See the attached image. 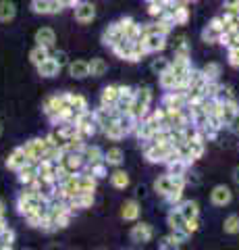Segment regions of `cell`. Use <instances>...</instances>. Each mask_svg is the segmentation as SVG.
<instances>
[{"mask_svg":"<svg viewBox=\"0 0 239 250\" xmlns=\"http://www.w3.org/2000/svg\"><path fill=\"white\" fill-rule=\"evenodd\" d=\"M229 198H231V194H229V190L227 188H217L214 190V194H212V200L217 202V205H225V202H229Z\"/></svg>","mask_w":239,"mask_h":250,"instance_id":"7c38bea8","label":"cell"},{"mask_svg":"<svg viewBox=\"0 0 239 250\" xmlns=\"http://www.w3.org/2000/svg\"><path fill=\"white\" fill-rule=\"evenodd\" d=\"M15 242V231L11 228H4L0 231V244H13Z\"/></svg>","mask_w":239,"mask_h":250,"instance_id":"4fadbf2b","label":"cell"},{"mask_svg":"<svg viewBox=\"0 0 239 250\" xmlns=\"http://www.w3.org/2000/svg\"><path fill=\"white\" fill-rule=\"evenodd\" d=\"M119 156H121V152H119V150H112V152H110V161H112V163H119V161H121Z\"/></svg>","mask_w":239,"mask_h":250,"instance_id":"ffe728a7","label":"cell"},{"mask_svg":"<svg viewBox=\"0 0 239 250\" xmlns=\"http://www.w3.org/2000/svg\"><path fill=\"white\" fill-rule=\"evenodd\" d=\"M235 123H237V125H235V127L239 129V117H237V119H235Z\"/></svg>","mask_w":239,"mask_h":250,"instance_id":"7402d4cb","label":"cell"},{"mask_svg":"<svg viewBox=\"0 0 239 250\" xmlns=\"http://www.w3.org/2000/svg\"><path fill=\"white\" fill-rule=\"evenodd\" d=\"M27 163V159H25V154H23V150H21V146L19 148H15V150L9 154V159H6V167H9L11 171H19L23 165Z\"/></svg>","mask_w":239,"mask_h":250,"instance_id":"8992f818","label":"cell"},{"mask_svg":"<svg viewBox=\"0 0 239 250\" xmlns=\"http://www.w3.org/2000/svg\"><path fill=\"white\" fill-rule=\"evenodd\" d=\"M69 73H71L75 80H83V77L90 75V69H88V62L86 61H75L69 65Z\"/></svg>","mask_w":239,"mask_h":250,"instance_id":"9c48e42d","label":"cell"},{"mask_svg":"<svg viewBox=\"0 0 239 250\" xmlns=\"http://www.w3.org/2000/svg\"><path fill=\"white\" fill-rule=\"evenodd\" d=\"M48 57H50V48H44V46H37V44H36V48H32V52H29V61H32L34 65H40V62Z\"/></svg>","mask_w":239,"mask_h":250,"instance_id":"30bf717a","label":"cell"},{"mask_svg":"<svg viewBox=\"0 0 239 250\" xmlns=\"http://www.w3.org/2000/svg\"><path fill=\"white\" fill-rule=\"evenodd\" d=\"M36 67H37V73H40L42 77H55V75H58V71H60V67L56 65V61L52 59V57L44 59L40 65H36Z\"/></svg>","mask_w":239,"mask_h":250,"instance_id":"277c9868","label":"cell"},{"mask_svg":"<svg viewBox=\"0 0 239 250\" xmlns=\"http://www.w3.org/2000/svg\"><path fill=\"white\" fill-rule=\"evenodd\" d=\"M32 11L36 15H56L63 11L58 0H32Z\"/></svg>","mask_w":239,"mask_h":250,"instance_id":"6da1fadb","label":"cell"},{"mask_svg":"<svg viewBox=\"0 0 239 250\" xmlns=\"http://www.w3.org/2000/svg\"><path fill=\"white\" fill-rule=\"evenodd\" d=\"M135 208H137V207L133 205V202H129V205L125 207V210H123V215H125L127 219H131V217H135V215H137V210H135Z\"/></svg>","mask_w":239,"mask_h":250,"instance_id":"2e32d148","label":"cell"},{"mask_svg":"<svg viewBox=\"0 0 239 250\" xmlns=\"http://www.w3.org/2000/svg\"><path fill=\"white\" fill-rule=\"evenodd\" d=\"M17 175H19V182L23 184V186H32V182L37 177V173H36V165H32V163H25L19 171H17Z\"/></svg>","mask_w":239,"mask_h":250,"instance_id":"ba28073f","label":"cell"},{"mask_svg":"<svg viewBox=\"0 0 239 250\" xmlns=\"http://www.w3.org/2000/svg\"><path fill=\"white\" fill-rule=\"evenodd\" d=\"M88 69H90V75L100 77V75H104V73H106L109 65H106L102 59H92V62H88Z\"/></svg>","mask_w":239,"mask_h":250,"instance_id":"8fae6325","label":"cell"},{"mask_svg":"<svg viewBox=\"0 0 239 250\" xmlns=\"http://www.w3.org/2000/svg\"><path fill=\"white\" fill-rule=\"evenodd\" d=\"M17 15V6L13 0H0V23H11Z\"/></svg>","mask_w":239,"mask_h":250,"instance_id":"5b68a950","label":"cell"},{"mask_svg":"<svg viewBox=\"0 0 239 250\" xmlns=\"http://www.w3.org/2000/svg\"><path fill=\"white\" fill-rule=\"evenodd\" d=\"M4 228H9V225H6V219H4V215H0V231H2Z\"/></svg>","mask_w":239,"mask_h":250,"instance_id":"44dd1931","label":"cell"},{"mask_svg":"<svg viewBox=\"0 0 239 250\" xmlns=\"http://www.w3.org/2000/svg\"><path fill=\"white\" fill-rule=\"evenodd\" d=\"M225 229L231 231V233H233V231H239V217H231L229 221H227V228H225Z\"/></svg>","mask_w":239,"mask_h":250,"instance_id":"5bb4252c","label":"cell"},{"mask_svg":"<svg viewBox=\"0 0 239 250\" xmlns=\"http://www.w3.org/2000/svg\"><path fill=\"white\" fill-rule=\"evenodd\" d=\"M0 138H2V123H0Z\"/></svg>","mask_w":239,"mask_h":250,"instance_id":"603a6c76","label":"cell"},{"mask_svg":"<svg viewBox=\"0 0 239 250\" xmlns=\"http://www.w3.org/2000/svg\"><path fill=\"white\" fill-rule=\"evenodd\" d=\"M114 184H117V186H125L127 184V177L123 175V173H117V175H114Z\"/></svg>","mask_w":239,"mask_h":250,"instance_id":"ac0fdd59","label":"cell"},{"mask_svg":"<svg viewBox=\"0 0 239 250\" xmlns=\"http://www.w3.org/2000/svg\"><path fill=\"white\" fill-rule=\"evenodd\" d=\"M73 11H75V19L79 23H92L96 19V9L92 2H77Z\"/></svg>","mask_w":239,"mask_h":250,"instance_id":"7a4b0ae2","label":"cell"},{"mask_svg":"<svg viewBox=\"0 0 239 250\" xmlns=\"http://www.w3.org/2000/svg\"><path fill=\"white\" fill-rule=\"evenodd\" d=\"M56 42V34L52 27H40L36 31V44L37 46H44V48H52Z\"/></svg>","mask_w":239,"mask_h":250,"instance_id":"3957f363","label":"cell"},{"mask_svg":"<svg viewBox=\"0 0 239 250\" xmlns=\"http://www.w3.org/2000/svg\"><path fill=\"white\" fill-rule=\"evenodd\" d=\"M227 9H239V0H225Z\"/></svg>","mask_w":239,"mask_h":250,"instance_id":"d6986e66","label":"cell"},{"mask_svg":"<svg viewBox=\"0 0 239 250\" xmlns=\"http://www.w3.org/2000/svg\"><path fill=\"white\" fill-rule=\"evenodd\" d=\"M119 96V92H117V88H106L104 90V103H109V100H114V98H117Z\"/></svg>","mask_w":239,"mask_h":250,"instance_id":"9a60e30c","label":"cell"},{"mask_svg":"<svg viewBox=\"0 0 239 250\" xmlns=\"http://www.w3.org/2000/svg\"><path fill=\"white\" fill-rule=\"evenodd\" d=\"M50 57L56 61V65H58V67H63L65 62H67V54H65V52H55V54H50Z\"/></svg>","mask_w":239,"mask_h":250,"instance_id":"e0dca14e","label":"cell"},{"mask_svg":"<svg viewBox=\"0 0 239 250\" xmlns=\"http://www.w3.org/2000/svg\"><path fill=\"white\" fill-rule=\"evenodd\" d=\"M142 46H144V50H160V48H165V36H160V34H146Z\"/></svg>","mask_w":239,"mask_h":250,"instance_id":"52a82bcc","label":"cell"}]
</instances>
